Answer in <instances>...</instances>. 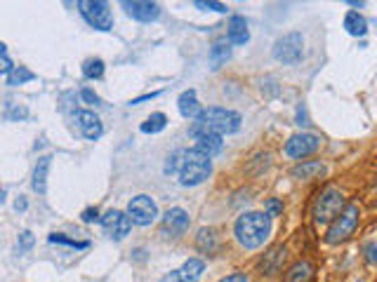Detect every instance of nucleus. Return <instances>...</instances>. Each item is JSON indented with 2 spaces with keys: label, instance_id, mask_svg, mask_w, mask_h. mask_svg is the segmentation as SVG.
Wrapping results in <instances>:
<instances>
[{
  "label": "nucleus",
  "instance_id": "7ed1b4c3",
  "mask_svg": "<svg viewBox=\"0 0 377 282\" xmlns=\"http://www.w3.org/2000/svg\"><path fill=\"white\" fill-rule=\"evenodd\" d=\"M233 235L246 249L262 247L271 235V216L266 212H246L236 219Z\"/></svg>",
  "mask_w": 377,
  "mask_h": 282
},
{
  "label": "nucleus",
  "instance_id": "dca6fc26",
  "mask_svg": "<svg viewBox=\"0 0 377 282\" xmlns=\"http://www.w3.org/2000/svg\"><path fill=\"white\" fill-rule=\"evenodd\" d=\"M50 164H52L50 155H43V158H38L36 167H34V179H31V188H34L38 195H45V191H47V172H50Z\"/></svg>",
  "mask_w": 377,
  "mask_h": 282
},
{
  "label": "nucleus",
  "instance_id": "1a4fd4ad",
  "mask_svg": "<svg viewBox=\"0 0 377 282\" xmlns=\"http://www.w3.org/2000/svg\"><path fill=\"white\" fill-rule=\"evenodd\" d=\"M128 214L132 224L137 226H151L159 219V205L149 198V195H137L128 202Z\"/></svg>",
  "mask_w": 377,
  "mask_h": 282
},
{
  "label": "nucleus",
  "instance_id": "ddd939ff",
  "mask_svg": "<svg viewBox=\"0 0 377 282\" xmlns=\"http://www.w3.org/2000/svg\"><path fill=\"white\" fill-rule=\"evenodd\" d=\"M203 271H206V263L201 258H188V261L182 263V268L163 276L161 282H198L203 278Z\"/></svg>",
  "mask_w": 377,
  "mask_h": 282
},
{
  "label": "nucleus",
  "instance_id": "58836bf2",
  "mask_svg": "<svg viewBox=\"0 0 377 282\" xmlns=\"http://www.w3.org/2000/svg\"><path fill=\"white\" fill-rule=\"evenodd\" d=\"M159 94H161V92L141 94V97H137V99H132V101H130V104H132V106H139V104H141V101H151V99H156V97H159Z\"/></svg>",
  "mask_w": 377,
  "mask_h": 282
},
{
  "label": "nucleus",
  "instance_id": "a19ab883",
  "mask_svg": "<svg viewBox=\"0 0 377 282\" xmlns=\"http://www.w3.org/2000/svg\"><path fill=\"white\" fill-rule=\"evenodd\" d=\"M347 5H351V7H363L366 5V0H344Z\"/></svg>",
  "mask_w": 377,
  "mask_h": 282
},
{
  "label": "nucleus",
  "instance_id": "7c9ffc66",
  "mask_svg": "<svg viewBox=\"0 0 377 282\" xmlns=\"http://www.w3.org/2000/svg\"><path fill=\"white\" fill-rule=\"evenodd\" d=\"M264 212L269 214L271 219H276V216H281L283 214V202L278 200V198H269L264 202Z\"/></svg>",
  "mask_w": 377,
  "mask_h": 282
},
{
  "label": "nucleus",
  "instance_id": "9d476101",
  "mask_svg": "<svg viewBox=\"0 0 377 282\" xmlns=\"http://www.w3.org/2000/svg\"><path fill=\"white\" fill-rule=\"evenodd\" d=\"M101 226H104V231L111 240H123L132 229V219L130 214H125L121 209H109L106 214L101 216Z\"/></svg>",
  "mask_w": 377,
  "mask_h": 282
},
{
  "label": "nucleus",
  "instance_id": "6e6552de",
  "mask_svg": "<svg viewBox=\"0 0 377 282\" xmlns=\"http://www.w3.org/2000/svg\"><path fill=\"white\" fill-rule=\"evenodd\" d=\"M321 148V137L311 135V132H300V135H293L286 141V155L293 160H304L313 155Z\"/></svg>",
  "mask_w": 377,
  "mask_h": 282
},
{
  "label": "nucleus",
  "instance_id": "5701e85b",
  "mask_svg": "<svg viewBox=\"0 0 377 282\" xmlns=\"http://www.w3.org/2000/svg\"><path fill=\"white\" fill-rule=\"evenodd\" d=\"M165 125H168V115L151 113L144 122H141V132H144V135H159V132L165 130Z\"/></svg>",
  "mask_w": 377,
  "mask_h": 282
},
{
  "label": "nucleus",
  "instance_id": "39448f33",
  "mask_svg": "<svg viewBox=\"0 0 377 282\" xmlns=\"http://www.w3.org/2000/svg\"><path fill=\"white\" fill-rule=\"evenodd\" d=\"M344 207H347V200H344L342 191H337V188L330 186L318 195L316 202H313V212H311L313 221L316 224H330Z\"/></svg>",
  "mask_w": 377,
  "mask_h": 282
},
{
  "label": "nucleus",
  "instance_id": "72a5a7b5",
  "mask_svg": "<svg viewBox=\"0 0 377 282\" xmlns=\"http://www.w3.org/2000/svg\"><path fill=\"white\" fill-rule=\"evenodd\" d=\"M363 256L371 266H377V242H366L363 245Z\"/></svg>",
  "mask_w": 377,
  "mask_h": 282
},
{
  "label": "nucleus",
  "instance_id": "c756f323",
  "mask_svg": "<svg viewBox=\"0 0 377 282\" xmlns=\"http://www.w3.org/2000/svg\"><path fill=\"white\" fill-rule=\"evenodd\" d=\"M193 5L198 10H206V12H217V14H226V5L222 0H193Z\"/></svg>",
  "mask_w": 377,
  "mask_h": 282
},
{
  "label": "nucleus",
  "instance_id": "e433bc0d",
  "mask_svg": "<svg viewBox=\"0 0 377 282\" xmlns=\"http://www.w3.org/2000/svg\"><path fill=\"white\" fill-rule=\"evenodd\" d=\"M297 125H300V127H306V125H309V118H306V108L304 106L297 108Z\"/></svg>",
  "mask_w": 377,
  "mask_h": 282
},
{
  "label": "nucleus",
  "instance_id": "f8f14e48",
  "mask_svg": "<svg viewBox=\"0 0 377 282\" xmlns=\"http://www.w3.org/2000/svg\"><path fill=\"white\" fill-rule=\"evenodd\" d=\"M188 224H191V219H188L186 212L182 207H172L163 216V235H168V238H182L188 231Z\"/></svg>",
  "mask_w": 377,
  "mask_h": 282
},
{
  "label": "nucleus",
  "instance_id": "79ce46f5",
  "mask_svg": "<svg viewBox=\"0 0 377 282\" xmlns=\"http://www.w3.org/2000/svg\"><path fill=\"white\" fill-rule=\"evenodd\" d=\"M66 3H71V0H66Z\"/></svg>",
  "mask_w": 377,
  "mask_h": 282
},
{
  "label": "nucleus",
  "instance_id": "9b49d317",
  "mask_svg": "<svg viewBox=\"0 0 377 282\" xmlns=\"http://www.w3.org/2000/svg\"><path fill=\"white\" fill-rule=\"evenodd\" d=\"M123 10L130 14L132 19L137 21H144V24H151L159 19V5L154 3V0H121Z\"/></svg>",
  "mask_w": 377,
  "mask_h": 282
},
{
  "label": "nucleus",
  "instance_id": "4c0bfd02",
  "mask_svg": "<svg viewBox=\"0 0 377 282\" xmlns=\"http://www.w3.org/2000/svg\"><path fill=\"white\" fill-rule=\"evenodd\" d=\"M219 282H248V278H246V273H231V276L222 278Z\"/></svg>",
  "mask_w": 377,
  "mask_h": 282
},
{
  "label": "nucleus",
  "instance_id": "cd10ccee",
  "mask_svg": "<svg viewBox=\"0 0 377 282\" xmlns=\"http://www.w3.org/2000/svg\"><path fill=\"white\" fill-rule=\"evenodd\" d=\"M311 278V266L309 263H295L288 273V282H306Z\"/></svg>",
  "mask_w": 377,
  "mask_h": 282
},
{
  "label": "nucleus",
  "instance_id": "f03ea898",
  "mask_svg": "<svg viewBox=\"0 0 377 282\" xmlns=\"http://www.w3.org/2000/svg\"><path fill=\"white\" fill-rule=\"evenodd\" d=\"M241 130V113L231 111V108H203V113L188 125V137L196 139L201 135H233Z\"/></svg>",
  "mask_w": 377,
  "mask_h": 282
},
{
  "label": "nucleus",
  "instance_id": "a211bd4d",
  "mask_svg": "<svg viewBox=\"0 0 377 282\" xmlns=\"http://www.w3.org/2000/svg\"><path fill=\"white\" fill-rule=\"evenodd\" d=\"M177 108H179V113H182L184 118H188V120H196V118L203 113V108L198 104V97H196L193 90H186V92L179 94Z\"/></svg>",
  "mask_w": 377,
  "mask_h": 282
},
{
  "label": "nucleus",
  "instance_id": "bb28decb",
  "mask_svg": "<svg viewBox=\"0 0 377 282\" xmlns=\"http://www.w3.org/2000/svg\"><path fill=\"white\" fill-rule=\"evenodd\" d=\"M83 75L88 78V80H99V78L104 75V61H101L99 57L88 59L83 64Z\"/></svg>",
  "mask_w": 377,
  "mask_h": 282
},
{
  "label": "nucleus",
  "instance_id": "2f4dec72",
  "mask_svg": "<svg viewBox=\"0 0 377 282\" xmlns=\"http://www.w3.org/2000/svg\"><path fill=\"white\" fill-rule=\"evenodd\" d=\"M17 245H19V252H29V249L36 245V238H34V233H31V231H24V233H19V240H17Z\"/></svg>",
  "mask_w": 377,
  "mask_h": 282
},
{
  "label": "nucleus",
  "instance_id": "2eb2a0df",
  "mask_svg": "<svg viewBox=\"0 0 377 282\" xmlns=\"http://www.w3.org/2000/svg\"><path fill=\"white\" fill-rule=\"evenodd\" d=\"M226 41L231 45H246L250 41V31H248V21L241 17V14H233L229 19V26H226Z\"/></svg>",
  "mask_w": 377,
  "mask_h": 282
},
{
  "label": "nucleus",
  "instance_id": "423d86ee",
  "mask_svg": "<svg viewBox=\"0 0 377 282\" xmlns=\"http://www.w3.org/2000/svg\"><path fill=\"white\" fill-rule=\"evenodd\" d=\"M78 12L83 19L97 31H111L114 28V14L109 7V0H78Z\"/></svg>",
  "mask_w": 377,
  "mask_h": 282
},
{
  "label": "nucleus",
  "instance_id": "c85d7f7f",
  "mask_svg": "<svg viewBox=\"0 0 377 282\" xmlns=\"http://www.w3.org/2000/svg\"><path fill=\"white\" fill-rule=\"evenodd\" d=\"M29 111L24 106H14L12 101L5 104V120H12V122H19V120H26Z\"/></svg>",
  "mask_w": 377,
  "mask_h": 282
},
{
  "label": "nucleus",
  "instance_id": "412c9836",
  "mask_svg": "<svg viewBox=\"0 0 377 282\" xmlns=\"http://www.w3.org/2000/svg\"><path fill=\"white\" fill-rule=\"evenodd\" d=\"M196 148H198L201 153H206L208 158H212V155L222 153L224 141L219 135H201V137H196Z\"/></svg>",
  "mask_w": 377,
  "mask_h": 282
},
{
  "label": "nucleus",
  "instance_id": "4468645a",
  "mask_svg": "<svg viewBox=\"0 0 377 282\" xmlns=\"http://www.w3.org/2000/svg\"><path fill=\"white\" fill-rule=\"evenodd\" d=\"M74 122H76L78 132H81L88 141H97L101 137V132H104L101 120L92 111H74Z\"/></svg>",
  "mask_w": 377,
  "mask_h": 282
},
{
  "label": "nucleus",
  "instance_id": "0eeeda50",
  "mask_svg": "<svg viewBox=\"0 0 377 282\" xmlns=\"http://www.w3.org/2000/svg\"><path fill=\"white\" fill-rule=\"evenodd\" d=\"M304 57V36L293 31V33L281 36L276 43H273V59L281 61L286 66H295L300 64Z\"/></svg>",
  "mask_w": 377,
  "mask_h": 282
},
{
  "label": "nucleus",
  "instance_id": "f257e3e1",
  "mask_svg": "<svg viewBox=\"0 0 377 282\" xmlns=\"http://www.w3.org/2000/svg\"><path fill=\"white\" fill-rule=\"evenodd\" d=\"M165 174H175L182 186H198L212 174V160L198 148H179L165 162Z\"/></svg>",
  "mask_w": 377,
  "mask_h": 282
},
{
  "label": "nucleus",
  "instance_id": "a878e982",
  "mask_svg": "<svg viewBox=\"0 0 377 282\" xmlns=\"http://www.w3.org/2000/svg\"><path fill=\"white\" fill-rule=\"evenodd\" d=\"M47 240H50L52 245H66V247H74V249H88L90 247L88 240H74L64 233H50V238Z\"/></svg>",
  "mask_w": 377,
  "mask_h": 282
},
{
  "label": "nucleus",
  "instance_id": "ea45409f",
  "mask_svg": "<svg viewBox=\"0 0 377 282\" xmlns=\"http://www.w3.org/2000/svg\"><path fill=\"white\" fill-rule=\"evenodd\" d=\"M26 207H29V202L24 198H19L17 202H14V209H17V212H26Z\"/></svg>",
  "mask_w": 377,
  "mask_h": 282
},
{
  "label": "nucleus",
  "instance_id": "f704fd0d",
  "mask_svg": "<svg viewBox=\"0 0 377 282\" xmlns=\"http://www.w3.org/2000/svg\"><path fill=\"white\" fill-rule=\"evenodd\" d=\"M81 99H83V101H85V104H88V106H99V104H101V101H99V97H97V94H94L90 88L81 90Z\"/></svg>",
  "mask_w": 377,
  "mask_h": 282
},
{
  "label": "nucleus",
  "instance_id": "c9c22d12",
  "mask_svg": "<svg viewBox=\"0 0 377 282\" xmlns=\"http://www.w3.org/2000/svg\"><path fill=\"white\" fill-rule=\"evenodd\" d=\"M81 219H83L85 224H92V221H97V219H99V212H97V207H88V209H83Z\"/></svg>",
  "mask_w": 377,
  "mask_h": 282
},
{
  "label": "nucleus",
  "instance_id": "aec40b11",
  "mask_svg": "<svg viewBox=\"0 0 377 282\" xmlns=\"http://www.w3.org/2000/svg\"><path fill=\"white\" fill-rule=\"evenodd\" d=\"M196 247L198 252L212 256L219 249V238H217V231L215 229H201L198 235H196Z\"/></svg>",
  "mask_w": 377,
  "mask_h": 282
},
{
  "label": "nucleus",
  "instance_id": "b1692460",
  "mask_svg": "<svg viewBox=\"0 0 377 282\" xmlns=\"http://www.w3.org/2000/svg\"><path fill=\"white\" fill-rule=\"evenodd\" d=\"M5 80H7L10 88H19V85H24V83L36 80V73L31 68H26V66H14V70L5 78Z\"/></svg>",
  "mask_w": 377,
  "mask_h": 282
},
{
  "label": "nucleus",
  "instance_id": "4be33fe9",
  "mask_svg": "<svg viewBox=\"0 0 377 282\" xmlns=\"http://www.w3.org/2000/svg\"><path fill=\"white\" fill-rule=\"evenodd\" d=\"M344 31H347V33L353 36V38L366 36L368 33V21H366V17L361 12H356V10L347 12V14H344Z\"/></svg>",
  "mask_w": 377,
  "mask_h": 282
},
{
  "label": "nucleus",
  "instance_id": "f3484780",
  "mask_svg": "<svg viewBox=\"0 0 377 282\" xmlns=\"http://www.w3.org/2000/svg\"><path fill=\"white\" fill-rule=\"evenodd\" d=\"M229 59H231V43L226 41V38H222V41H217L215 45L210 47L208 61H210L212 70H219Z\"/></svg>",
  "mask_w": 377,
  "mask_h": 282
},
{
  "label": "nucleus",
  "instance_id": "393cba45",
  "mask_svg": "<svg viewBox=\"0 0 377 282\" xmlns=\"http://www.w3.org/2000/svg\"><path fill=\"white\" fill-rule=\"evenodd\" d=\"M286 258V249L283 247H276V249H271L269 254H264V258H262V271L264 273H273L278 268V263Z\"/></svg>",
  "mask_w": 377,
  "mask_h": 282
},
{
  "label": "nucleus",
  "instance_id": "6ab92c4d",
  "mask_svg": "<svg viewBox=\"0 0 377 282\" xmlns=\"http://www.w3.org/2000/svg\"><path fill=\"white\" fill-rule=\"evenodd\" d=\"M295 179H300V182H309V179H318L326 174V164L318 162V160H304L302 164H297L290 172Z\"/></svg>",
  "mask_w": 377,
  "mask_h": 282
},
{
  "label": "nucleus",
  "instance_id": "20e7f679",
  "mask_svg": "<svg viewBox=\"0 0 377 282\" xmlns=\"http://www.w3.org/2000/svg\"><path fill=\"white\" fill-rule=\"evenodd\" d=\"M358 221H361L358 205L356 202H347V207L330 221L328 231H326V242L328 245H342V242H347L351 235L356 233Z\"/></svg>",
  "mask_w": 377,
  "mask_h": 282
},
{
  "label": "nucleus",
  "instance_id": "473e14b6",
  "mask_svg": "<svg viewBox=\"0 0 377 282\" xmlns=\"http://www.w3.org/2000/svg\"><path fill=\"white\" fill-rule=\"evenodd\" d=\"M0 59H3V66H0V70H3V75L7 78L14 70L12 61H10V54H7V45H0Z\"/></svg>",
  "mask_w": 377,
  "mask_h": 282
}]
</instances>
